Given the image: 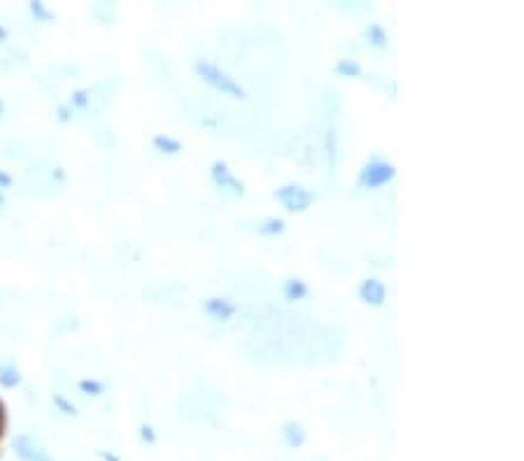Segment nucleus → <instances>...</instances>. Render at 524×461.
Returning a JSON list of instances; mask_svg holds the SVG:
<instances>
[{
	"label": "nucleus",
	"instance_id": "f257e3e1",
	"mask_svg": "<svg viewBox=\"0 0 524 461\" xmlns=\"http://www.w3.org/2000/svg\"><path fill=\"white\" fill-rule=\"evenodd\" d=\"M193 70H196V75H198L203 82H208L213 89L222 91L224 96H231L235 100H245V98H247V91H245L242 84L235 80V77H231V75L226 72V70L219 68L217 63L205 61V58H198V61L193 63Z\"/></svg>",
	"mask_w": 524,
	"mask_h": 461
},
{
	"label": "nucleus",
	"instance_id": "f03ea898",
	"mask_svg": "<svg viewBox=\"0 0 524 461\" xmlns=\"http://www.w3.org/2000/svg\"><path fill=\"white\" fill-rule=\"evenodd\" d=\"M394 178H396V166L383 156H373V158H368L366 166L361 168L359 187L361 189H380V187H385V184H390Z\"/></svg>",
	"mask_w": 524,
	"mask_h": 461
},
{
	"label": "nucleus",
	"instance_id": "7ed1b4c3",
	"mask_svg": "<svg viewBox=\"0 0 524 461\" xmlns=\"http://www.w3.org/2000/svg\"><path fill=\"white\" fill-rule=\"evenodd\" d=\"M273 196L277 203H282L287 212H306V210H310L312 200H315V194L306 187H301V184H284V187L275 189Z\"/></svg>",
	"mask_w": 524,
	"mask_h": 461
},
{
	"label": "nucleus",
	"instance_id": "20e7f679",
	"mask_svg": "<svg viewBox=\"0 0 524 461\" xmlns=\"http://www.w3.org/2000/svg\"><path fill=\"white\" fill-rule=\"evenodd\" d=\"M210 178L219 189L231 196H245V182L235 175L226 161H215L210 166Z\"/></svg>",
	"mask_w": 524,
	"mask_h": 461
},
{
	"label": "nucleus",
	"instance_id": "39448f33",
	"mask_svg": "<svg viewBox=\"0 0 524 461\" xmlns=\"http://www.w3.org/2000/svg\"><path fill=\"white\" fill-rule=\"evenodd\" d=\"M359 298L363 305H370V308H383L385 300H387V287L385 282H380L378 278H366L361 284H359Z\"/></svg>",
	"mask_w": 524,
	"mask_h": 461
},
{
	"label": "nucleus",
	"instance_id": "423d86ee",
	"mask_svg": "<svg viewBox=\"0 0 524 461\" xmlns=\"http://www.w3.org/2000/svg\"><path fill=\"white\" fill-rule=\"evenodd\" d=\"M203 313L208 317H213L217 322H229L231 317L238 313V308H235L233 300L229 298H205L203 300Z\"/></svg>",
	"mask_w": 524,
	"mask_h": 461
},
{
	"label": "nucleus",
	"instance_id": "0eeeda50",
	"mask_svg": "<svg viewBox=\"0 0 524 461\" xmlns=\"http://www.w3.org/2000/svg\"><path fill=\"white\" fill-rule=\"evenodd\" d=\"M14 452L23 461H52L47 452L42 450L31 435H19V438H14Z\"/></svg>",
	"mask_w": 524,
	"mask_h": 461
},
{
	"label": "nucleus",
	"instance_id": "6e6552de",
	"mask_svg": "<svg viewBox=\"0 0 524 461\" xmlns=\"http://www.w3.org/2000/svg\"><path fill=\"white\" fill-rule=\"evenodd\" d=\"M306 438H308V433L303 429L301 422H294L292 419V422H287L282 426V440L287 443V448H292V450L301 448L303 443H306Z\"/></svg>",
	"mask_w": 524,
	"mask_h": 461
},
{
	"label": "nucleus",
	"instance_id": "1a4fd4ad",
	"mask_svg": "<svg viewBox=\"0 0 524 461\" xmlns=\"http://www.w3.org/2000/svg\"><path fill=\"white\" fill-rule=\"evenodd\" d=\"M151 145H154L156 152L168 154V156H177L182 152V142L177 138H173V136H166V133H159V136H154Z\"/></svg>",
	"mask_w": 524,
	"mask_h": 461
},
{
	"label": "nucleus",
	"instance_id": "9d476101",
	"mask_svg": "<svg viewBox=\"0 0 524 461\" xmlns=\"http://www.w3.org/2000/svg\"><path fill=\"white\" fill-rule=\"evenodd\" d=\"M308 284L303 282L301 278H289L284 282V287H282V293H284V298L289 300V303H296V300H303L308 296Z\"/></svg>",
	"mask_w": 524,
	"mask_h": 461
},
{
	"label": "nucleus",
	"instance_id": "9b49d317",
	"mask_svg": "<svg viewBox=\"0 0 524 461\" xmlns=\"http://www.w3.org/2000/svg\"><path fill=\"white\" fill-rule=\"evenodd\" d=\"M336 75H341L345 80H359L363 75V68L357 58H341L336 63Z\"/></svg>",
	"mask_w": 524,
	"mask_h": 461
},
{
	"label": "nucleus",
	"instance_id": "f8f14e48",
	"mask_svg": "<svg viewBox=\"0 0 524 461\" xmlns=\"http://www.w3.org/2000/svg\"><path fill=\"white\" fill-rule=\"evenodd\" d=\"M284 229H287V224L280 217H268V219L257 224L259 236H280V233H284Z\"/></svg>",
	"mask_w": 524,
	"mask_h": 461
},
{
	"label": "nucleus",
	"instance_id": "ddd939ff",
	"mask_svg": "<svg viewBox=\"0 0 524 461\" xmlns=\"http://www.w3.org/2000/svg\"><path fill=\"white\" fill-rule=\"evenodd\" d=\"M19 382H21L19 368L12 366V364H0V387H5V389H14Z\"/></svg>",
	"mask_w": 524,
	"mask_h": 461
},
{
	"label": "nucleus",
	"instance_id": "4468645a",
	"mask_svg": "<svg viewBox=\"0 0 524 461\" xmlns=\"http://www.w3.org/2000/svg\"><path fill=\"white\" fill-rule=\"evenodd\" d=\"M363 36H366V40L373 47H378V49H385L387 47V40H390V38H387V31L380 26V23H370Z\"/></svg>",
	"mask_w": 524,
	"mask_h": 461
},
{
	"label": "nucleus",
	"instance_id": "2eb2a0df",
	"mask_svg": "<svg viewBox=\"0 0 524 461\" xmlns=\"http://www.w3.org/2000/svg\"><path fill=\"white\" fill-rule=\"evenodd\" d=\"M28 10H31V14L36 16V21H42V23H49V21H54L56 19V14L49 10V7L45 5V3H28Z\"/></svg>",
	"mask_w": 524,
	"mask_h": 461
},
{
	"label": "nucleus",
	"instance_id": "dca6fc26",
	"mask_svg": "<svg viewBox=\"0 0 524 461\" xmlns=\"http://www.w3.org/2000/svg\"><path fill=\"white\" fill-rule=\"evenodd\" d=\"M80 391L84 394V396H100V394H105V384L98 382V380H91V377H87V380H80Z\"/></svg>",
	"mask_w": 524,
	"mask_h": 461
},
{
	"label": "nucleus",
	"instance_id": "f3484780",
	"mask_svg": "<svg viewBox=\"0 0 524 461\" xmlns=\"http://www.w3.org/2000/svg\"><path fill=\"white\" fill-rule=\"evenodd\" d=\"M52 401H54V406L58 408V413H63V415H68V417H75V415H77V408H75V403H70V401H68V398L63 396V394H54Z\"/></svg>",
	"mask_w": 524,
	"mask_h": 461
},
{
	"label": "nucleus",
	"instance_id": "a211bd4d",
	"mask_svg": "<svg viewBox=\"0 0 524 461\" xmlns=\"http://www.w3.org/2000/svg\"><path fill=\"white\" fill-rule=\"evenodd\" d=\"M68 105H70L73 110H84V107L89 105V91L87 89H77L70 96V103H68Z\"/></svg>",
	"mask_w": 524,
	"mask_h": 461
},
{
	"label": "nucleus",
	"instance_id": "6ab92c4d",
	"mask_svg": "<svg viewBox=\"0 0 524 461\" xmlns=\"http://www.w3.org/2000/svg\"><path fill=\"white\" fill-rule=\"evenodd\" d=\"M140 438L145 440L147 445H154V443H156V433H154V429H151V424H147V422L140 424Z\"/></svg>",
	"mask_w": 524,
	"mask_h": 461
},
{
	"label": "nucleus",
	"instance_id": "aec40b11",
	"mask_svg": "<svg viewBox=\"0 0 524 461\" xmlns=\"http://www.w3.org/2000/svg\"><path fill=\"white\" fill-rule=\"evenodd\" d=\"M56 114H58V121H70L73 119V107L70 105H61L56 110Z\"/></svg>",
	"mask_w": 524,
	"mask_h": 461
},
{
	"label": "nucleus",
	"instance_id": "412c9836",
	"mask_svg": "<svg viewBox=\"0 0 524 461\" xmlns=\"http://www.w3.org/2000/svg\"><path fill=\"white\" fill-rule=\"evenodd\" d=\"M12 175H7L5 170H0V191H3V189H10L12 187Z\"/></svg>",
	"mask_w": 524,
	"mask_h": 461
},
{
	"label": "nucleus",
	"instance_id": "4be33fe9",
	"mask_svg": "<svg viewBox=\"0 0 524 461\" xmlns=\"http://www.w3.org/2000/svg\"><path fill=\"white\" fill-rule=\"evenodd\" d=\"M98 457L103 459V461H122L117 455H112V452H105V450H100V452H98Z\"/></svg>",
	"mask_w": 524,
	"mask_h": 461
},
{
	"label": "nucleus",
	"instance_id": "5701e85b",
	"mask_svg": "<svg viewBox=\"0 0 524 461\" xmlns=\"http://www.w3.org/2000/svg\"><path fill=\"white\" fill-rule=\"evenodd\" d=\"M7 40V31H5V26H0V42H5Z\"/></svg>",
	"mask_w": 524,
	"mask_h": 461
},
{
	"label": "nucleus",
	"instance_id": "b1692460",
	"mask_svg": "<svg viewBox=\"0 0 524 461\" xmlns=\"http://www.w3.org/2000/svg\"><path fill=\"white\" fill-rule=\"evenodd\" d=\"M3 205H5V194L0 191V207H3Z\"/></svg>",
	"mask_w": 524,
	"mask_h": 461
},
{
	"label": "nucleus",
	"instance_id": "393cba45",
	"mask_svg": "<svg viewBox=\"0 0 524 461\" xmlns=\"http://www.w3.org/2000/svg\"><path fill=\"white\" fill-rule=\"evenodd\" d=\"M0 429H3V406H0Z\"/></svg>",
	"mask_w": 524,
	"mask_h": 461
},
{
	"label": "nucleus",
	"instance_id": "a878e982",
	"mask_svg": "<svg viewBox=\"0 0 524 461\" xmlns=\"http://www.w3.org/2000/svg\"><path fill=\"white\" fill-rule=\"evenodd\" d=\"M3 112H5V103L0 100V116H3Z\"/></svg>",
	"mask_w": 524,
	"mask_h": 461
}]
</instances>
